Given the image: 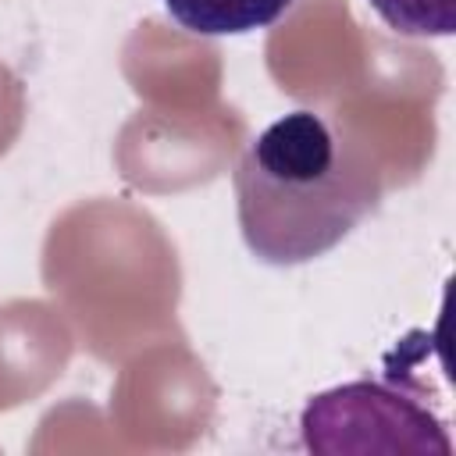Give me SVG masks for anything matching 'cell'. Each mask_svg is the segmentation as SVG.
Returning a JSON list of instances; mask_svg holds the SVG:
<instances>
[{
  "label": "cell",
  "instance_id": "1",
  "mask_svg": "<svg viewBox=\"0 0 456 456\" xmlns=\"http://www.w3.org/2000/svg\"><path fill=\"white\" fill-rule=\"evenodd\" d=\"M381 203L370 150L317 110H289L249 139L235 164L246 249L296 267L335 249Z\"/></svg>",
  "mask_w": 456,
  "mask_h": 456
},
{
  "label": "cell",
  "instance_id": "2",
  "mask_svg": "<svg viewBox=\"0 0 456 456\" xmlns=\"http://www.w3.org/2000/svg\"><path fill=\"white\" fill-rule=\"evenodd\" d=\"M299 428H303V445L317 449V452L346 449V442L363 428L388 431L392 449H413V452L442 449V452H449L445 424L435 420V413L420 399L395 388L392 381L360 378V381L338 385L331 392H321L306 403Z\"/></svg>",
  "mask_w": 456,
  "mask_h": 456
},
{
  "label": "cell",
  "instance_id": "3",
  "mask_svg": "<svg viewBox=\"0 0 456 456\" xmlns=\"http://www.w3.org/2000/svg\"><path fill=\"white\" fill-rule=\"evenodd\" d=\"M296 0H164V11L196 36H242L274 25Z\"/></svg>",
  "mask_w": 456,
  "mask_h": 456
},
{
  "label": "cell",
  "instance_id": "4",
  "mask_svg": "<svg viewBox=\"0 0 456 456\" xmlns=\"http://www.w3.org/2000/svg\"><path fill=\"white\" fill-rule=\"evenodd\" d=\"M378 18L399 36H452L456 0H367Z\"/></svg>",
  "mask_w": 456,
  "mask_h": 456
}]
</instances>
